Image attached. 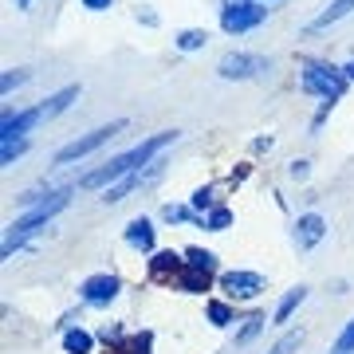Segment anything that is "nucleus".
<instances>
[{
    "label": "nucleus",
    "instance_id": "f257e3e1",
    "mask_svg": "<svg viewBox=\"0 0 354 354\" xmlns=\"http://www.w3.org/2000/svg\"><path fill=\"white\" fill-rule=\"evenodd\" d=\"M177 138V130H162V134H153V138H146L142 146H134V150L118 153V158H111V162L102 165V169H95V174L83 177V189H99V185H106V181H122V177H130L138 165H146L158 150H165L169 142Z\"/></svg>",
    "mask_w": 354,
    "mask_h": 354
},
{
    "label": "nucleus",
    "instance_id": "f03ea898",
    "mask_svg": "<svg viewBox=\"0 0 354 354\" xmlns=\"http://www.w3.org/2000/svg\"><path fill=\"white\" fill-rule=\"evenodd\" d=\"M64 205H67V193H51L48 201L32 205V209H28V216H20V221H16L12 228H8V241H4V256H12V248H20V244H24L39 225H48V221H51L55 213H59Z\"/></svg>",
    "mask_w": 354,
    "mask_h": 354
},
{
    "label": "nucleus",
    "instance_id": "7ed1b4c3",
    "mask_svg": "<svg viewBox=\"0 0 354 354\" xmlns=\"http://www.w3.org/2000/svg\"><path fill=\"white\" fill-rule=\"evenodd\" d=\"M299 87H304L307 95H319V99L335 102V99L342 95V87H346V75H342V71H335V67L307 64L304 75H299Z\"/></svg>",
    "mask_w": 354,
    "mask_h": 354
},
{
    "label": "nucleus",
    "instance_id": "20e7f679",
    "mask_svg": "<svg viewBox=\"0 0 354 354\" xmlns=\"http://www.w3.org/2000/svg\"><path fill=\"white\" fill-rule=\"evenodd\" d=\"M268 20V8L252 4V0H241V4H228L225 12H221V28H225L228 36H236V32H252L256 24H264Z\"/></svg>",
    "mask_w": 354,
    "mask_h": 354
},
{
    "label": "nucleus",
    "instance_id": "39448f33",
    "mask_svg": "<svg viewBox=\"0 0 354 354\" xmlns=\"http://www.w3.org/2000/svg\"><path fill=\"white\" fill-rule=\"evenodd\" d=\"M127 127V122H111V127H99V130H91L87 138H75V142H67L64 150L55 153V165H67V162H75V158H87L91 150H99L102 142H111L118 130Z\"/></svg>",
    "mask_w": 354,
    "mask_h": 354
},
{
    "label": "nucleus",
    "instance_id": "423d86ee",
    "mask_svg": "<svg viewBox=\"0 0 354 354\" xmlns=\"http://www.w3.org/2000/svg\"><path fill=\"white\" fill-rule=\"evenodd\" d=\"M216 71L225 79H252V75H260V71H268V59L264 55H244V51H236V55H225Z\"/></svg>",
    "mask_w": 354,
    "mask_h": 354
},
{
    "label": "nucleus",
    "instance_id": "0eeeda50",
    "mask_svg": "<svg viewBox=\"0 0 354 354\" xmlns=\"http://www.w3.org/2000/svg\"><path fill=\"white\" fill-rule=\"evenodd\" d=\"M221 288L232 295V299H252L264 291V279L256 276V272H225L221 276Z\"/></svg>",
    "mask_w": 354,
    "mask_h": 354
},
{
    "label": "nucleus",
    "instance_id": "6e6552de",
    "mask_svg": "<svg viewBox=\"0 0 354 354\" xmlns=\"http://www.w3.org/2000/svg\"><path fill=\"white\" fill-rule=\"evenodd\" d=\"M83 299L87 304H95V307H102V304H111L114 295H118V279L114 276H91V279H83Z\"/></svg>",
    "mask_w": 354,
    "mask_h": 354
},
{
    "label": "nucleus",
    "instance_id": "1a4fd4ad",
    "mask_svg": "<svg viewBox=\"0 0 354 354\" xmlns=\"http://www.w3.org/2000/svg\"><path fill=\"white\" fill-rule=\"evenodd\" d=\"M323 236H327V221H323V216H319V213L299 216V225H295V244H299L304 252H307V248H315Z\"/></svg>",
    "mask_w": 354,
    "mask_h": 354
},
{
    "label": "nucleus",
    "instance_id": "9d476101",
    "mask_svg": "<svg viewBox=\"0 0 354 354\" xmlns=\"http://www.w3.org/2000/svg\"><path fill=\"white\" fill-rule=\"evenodd\" d=\"M39 118H44V111H39V106H36V111H24V114H12V111H8V114H4V127H0V138L12 142L16 134H28V130L39 122Z\"/></svg>",
    "mask_w": 354,
    "mask_h": 354
},
{
    "label": "nucleus",
    "instance_id": "9b49d317",
    "mask_svg": "<svg viewBox=\"0 0 354 354\" xmlns=\"http://www.w3.org/2000/svg\"><path fill=\"white\" fill-rule=\"evenodd\" d=\"M346 12H354V0H330V8H323V12L311 20V32H319V28L335 24V20H342Z\"/></svg>",
    "mask_w": 354,
    "mask_h": 354
},
{
    "label": "nucleus",
    "instance_id": "f8f14e48",
    "mask_svg": "<svg viewBox=\"0 0 354 354\" xmlns=\"http://www.w3.org/2000/svg\"><path fill=\"white\" fill-rule=\"evenodd\" d=\"M127 244H134V248H142V252H150V248H153L150 221H130V225H127Z\"/></svg>",
    "mask_w": 354,
    "mask_h": 354
},
{
    "label": "nucleus",
    "instance_id": "ddd939ff",
    "mask_svg": "<svg viewBox=\"0 0 354 354\" xmlns=\"http://www.w3.org/2000/svg\"><path fill=\"white\" fill-rule=\"evenodd\" d=\"M177 288L181 291H209V272H197V268H181L177 272Z\"/></svg>",
    "mask_w": 354,
    "mask_h": 354
},
{
    "label": "nucleus",
    "instance_id": "4468645a",
    "mask_svg": "<svg viewBox=\"0 0 354 354\" xmlns=\"http://www.w3.org/2000/svg\"><path fill=\"white\" fill-rule=\"evenodd\" d=\"M71 99H79V87H64L59 95H51L39 111H44V118H55V114H64L67 106H71Z\"/></svg>",
    "mask_w": 354,
    "mask_h": 354
},
{
    "label": "nucleus",
    "instance_id": "2eb2a0df",
    "mask_svg": "<svg viewBox=\"0 0 354 354\" xmlns=\"http://www.w3.org/2000/svg\"><path fill=\"white\" fill-rule=\"evenodd\" d=\"M169 272L177 276V272H181V260H177L174 252H158V256L150 260V276L162 279V276H169Z\"/></svg>",
    "mask_w": 354,
    "mask_h": 354
},
{
    "label": "nucleus",
    "instance_id": "dca6fc26",
    "mask_svg": "<svg viewBox=\"0 0 354 354\" xmlns=\"http://www.w3.org/2000/svg\"><path fill=\"white\" fill-rule=\"evenodd\" d=\"M304 295H307L304 288L288 291V295H283V299H279V307H276V323H288V319H291V311H295V307L304 304Z\"/></svg>",
    "mask_w": 354,
    "mask_h": 354
},
{
    "label": "nucleus",
    "instance_id": "f3484780",
    "mask_svg": "<svg viewBox=\"0 0 354 354\" xmlns=\"http://www.w3.org/2000/svg\"><path fill=\"white\" fill-rule=\"evenodd\" d=\"M64 351L67 354H91V335L87 330H67L64 335Z\"/></svg>",
    "mask_w": 354,
    "mask_h": 354
},
{
    "label": "nucleus",
    "instance_id": "a211bd4d",
    "mask_svg": "<svg viewBox=\"0 0 354 354\" xmlns=\"http://www.w3.org/2000/svg\"><path fill=\"white\" fill-rule=\"evenodd\" d=\"M189 260H185V264L189 268H197V272H209V276H213V268H216V256L213 252H205V248H189Z\"/></svg>",
    "mask_w": 354,
    "mask_h": 354
},
{
    "label": "nucleus",
    "instance_id": "6ab92c4d",
    "mask_svg": "<svg viewBox=\"0 0 354 354\" xmlns=\"http://www.w3.org/2000/svg\"><path fill=\"white\" fill-rule=\"evenodd\" d=\"M205 32H197V28H189V32H181V36H177V48L181 51H197V48H205Z\"/></svg>",
    "mask_w": 354,
    "mask_h": 354
},
{
    "label": "nucleus",
    "instance_id": "aec40b11",
    "mask_svg": "<svg viewBox=\"0 0 354 354\" xmlns=\"http://www.w3.org/2000/svg\"><path fill=\"white\" fill-rule=\"evenodd\" d=\"M24 150H28V142H24V138L4 142V150H0V162H4V165H12V162H16V158H20Z\"/></svg>",
    "mask_w": 354,
    "mask_h": 354
},
{
    "label": "nucleus",
    "instance_id": "412c9836",
    "mask_svg": "<svg viewBox=\"0 0 354 354\" xmlns=\"http://www.w3.org/2000/svg\"><path fill=\"white\" fill-rule=\"evenodd\" d=\"M209 319H213L216 327H228V323H232V311H228V304L213 299V304H209Z\"/></svg>",
    "mask_w": 354,
    "mask_h": 354
},
{
    "label": "nucleus",
    "instance_id": "4be33fe9",
    "mask_svg": "<svg viewBox=\"0 0 354 354\" xmlns=\"http://www.w3.org/2000/svg\"><path fill=\"white\" fill-rule=\"evenodd\" d=\"M228 221H232V213H228V209H213V213H209V221H205V225L213 228V232H221V228H228Z\"/></svg>",
    "mask_w": 354,
    "mask_h": 354
},
{
    "label": "nucleus",
    "instance_id": "5701e85b",
    "mask_svg": "<svg viewBox=\"0 0 354 354\" xmlns=\"http://www.w3.org/2000/svg\"><path fill=\"white\" fill-rule=\"evenodd\" d=\"M299 339H304V335H295V330H291V335H283V339L272 346V354H291L295 346H299Z\"/></svg>",
    "mask_w": 354,
    "mask_h": 354
},
{
    "label": "nucleus",
    "instance_id": "b1692460",
    "mask_svg": "<svg viewBox=\"0 0 354 354\" xmlns=\"http://www.w3.org/2000/svg\"><path fill=\"white\" fill-rule=\"evenodd\" d=\"M335 351H342V354H351V351H354V319L346 323V330L339 335V342H335Z\"/></svg>",
    "mask_w": 354,
    "mask_h": 354
},
{
    "label": "nucleus",
    "instance_id": "393cba45",
    "mask_svg": "<svg viewBox=\"0 0 354 354\" xmlns=\"http://www.w3.org/2000/svg\"><path fill=\"white\" fill-rule=\"evenodd\" d=\"M260 327H264V315H252V319H248V327L236 335V342H248L252 335H260Z\"/></svg>",
    "mask_w": 354,
    "mask_h": 354
},
{
    "label": "nucleus",
    "instance_id": "a878e982",
    "mask_svg": "<svg viewBox=\"0 0 354 354\" xmlns=\"http://www.w3.org/2000/svg\"><path fill=\"white\" fill-rule=\"evenodd\" d=\"M24 79H28V71H8V75L0 79V91H4V95H8V91H12V87H20V83H24Z\"/></svg>",
    "mask_w": 354,
    "mask_h": 354
},
{
    "label": "nucleus",
    "instance_id": "bb28decb",
    "mask_svg": "<svg viewBox=\"0 0 354 354\" xmlns=\"http://www.w3.org/2000/svg\"><path fill=\"white\" fill-rule=\"evenodd\" d=\"M127 354H150V335H134Z\"/></svg>",
    "mask_w": 354,
    "mask_h": 354
},
{
    "label": "nucleus",
    "instance_id": "cd10ccee",
    "mask_svg": "<svg viewBox=\"0 0 354 354\" xmlns=\"http://www.w3.org/2000/svg\"><path fill=\"white\" fill-rule=\"evenodd\" d=\"M162 216H165V221H169V225H174V221H185V216H189V213H185L181 205H165V209H162Z\"/></svg>",
    "mask_w": 354,
    "mask_h": 354
},
{
    "label": "nucleus",
    "instance_id": "c85d7f7f",
    "mask_svg": "<svg viewBox=\"0 0 354 354\" xmlns=\"http://www.w3.org/2000/svg\"><path fill=\"white\" fill-rule=\"evenodd\" d=\"M213 205V189H197L193 193V209H209Z\"/></svg>",
    "mask_w": 354,
    "mask_h": 354
},
{
    "label": "nucleus",
    "instance_id": "c756f323",
    "mask_svg": "<svg viewBox=\"0 0 354 354\" xmlns=\"http://www.w3.org/2000/svg\"><path fill=\"white\" fill-rule=\"evenodd\" d=\"M118 335H122V330L114 327V323H111V327H102V330H99V339H102V342H118Z\"/></svg>",
    "mask_w": 354,
    "mask_h": 354
},
{
    "label": "nucleus",
    "instance_id": "7c9ffc66",
    "mask_svg": "<svg viewBox=\"0 0 354 354\" xmlns=\"http://www.w3.org/2000/svg\"><path fill=\"white\" fill-rule=\"evenodd\" d=\"M114 0H83V8H91V12H102V8H111Z\"/></svg>",
    "mask_w": 354,
    "mask_h": 354
},
{
    "label": "nucleus",
    "instance_id": "2f4dec72",
    "mask_svg": "<svg viewBox=\"0 0 354 354\" xmlns=\"http://www.w3.org/2000/svg\"><path fill=\"white\" fill-rule=\"evenodd\" d=\"M291 177H307V162H291Z\"/></svg>",
    "mask_w": 354,
    "mask_h": 354
},
{
    "label": "nucleus",
    "instance_id": "473e14b6",
    "mask_svg": "<svg viewBox=\"0 0 354 354\" xmlns=\"http://www.w3.org/2000/svg\"><path fill=\"white\" fill-rule=\"evenodd\" d=\"M346 75H351V79H354V64H351V67H346Z\"/></svg>",
    "mask_w": 354,
    "mask_h": 354
},
{
    "label": "nucleus",
    "instance_id": "72a5a7b5",
    "mask_svg": "<svg viewBox=\"0 0 354 354\" xmlns=\"http://www.w3.org/2000/svg\"><path fill=\"white\" fill-rule=\"evenodd\" d=\"M16 4H28V0H16Z\"/></svg>",
    "mask_w": 354,
    "mask_h": 354
},
{
    "label": "nucleus",
    "instance_id": "f704fd0d",
    "mask_svg": "<svg viewBox=\"0 0 354 354\" xmlns=\"http://www.w3.org/2000/svg\"><path fill=\"white\" fill-rule=\"evenodd\" d=\"M335 354H342V351H335Z\"/></svg>",
    "mask_w": 354,
    "mask_h": 354
}]
</instances>
